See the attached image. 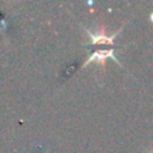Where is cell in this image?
Wrapping results in <instances>:
<instances>
[{
	"instance_id": "1",
	"label": "cell",
	"mask_w": 153,
	"mask_h": 153,
	"mask_svg": "<svg viewBox=\"0 0 153 153\" xmlns=\"http://www.w3.org/2000/svg\"><path fill=\"white\" fill-rule=\"evenodd\" d=\"M152 19H153V15H152Z\"/></svg>"
}]
</instances>
